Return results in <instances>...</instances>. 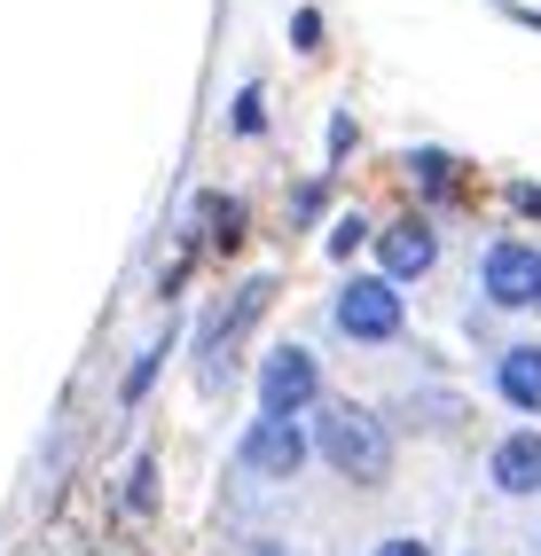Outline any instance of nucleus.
Segmentation results:
<instances>
[{"label":"nucleus","instance_id":"f257e3e1","mask_svg":"<svg viewBox=\"0 0 541 556\" xmlns=\"http://www.w3.org/2000/svg\"><path fill=\"white\" fill-rule=\"evenodd\" d=\"M322 463L338 478H361V486H377L392 470V431L369 416V407H330L322 416Z\"/></svg>","mask_w":541,"mask_h":556},{"label":"nucleus","instance_id":"f03ea898","mask_svg":"<svg viewBox=\"0 0 541 556\" xmlns=\"http://www.w3.org/2000/svg\"><path fill=\"white\" fill-rule=\"evenodd\" d=\"M338 329L361 345H385V338H401V290H392L385 275H361L338 290Z\"/></svg>","mask_w":541,"mask_h":556},{"label":"nucleus","instance_id":"7ed1b4c3","mask_svg":"<svg viewBox=\"0 0 541 556\" xmlns=\"http://www.w3.org/2000/svg\"><path fill=\"white\" fill-rule=\"evenodd\" d=\"M314 392H322V368H314V353H306V345L267 353V368H260V416H299Z\"/></svg>","mask_w":541,"mask_h":556},{"label":"nucleus","instance_id":"20e7f679","mask_svg":"<svg viewBox=\"0 0 541 556\" xmlns=\"http://www.w3.org/2000/svg\"><path fill=\"white\" fill-rule=\"evenodd\" d=\"M306 463V431L299 416H260L243 431V470H260V478H299Z\"/></svg>","mask_w":541,"mask_h":556},{"label":"nucleus","instance_id":"39448f33","mask_svg":"<svg viewBox=\"0 0 541 556\" xmlns=\"http://www.w3.org/2000/svg\"><path fill=\"white\" fill-rule=\"evenodd\" d=\"M479 282H487L494 306H541V251L533 243H494Z\"/></svg>","mask_w":541,"mask_h":556},{"label":"nucleus","instance_id":"423d86ee","mask_svg":"<svg viewBox=\"0 0 541 556\" xmlns=\"http://www.w3.org/2000/svg\"><path fill=\"white\" fill-rule=\"evenodd\" d=\"M385 282L392 290H401L408 275H431V258H440V243H431V228H424V219H401V228H385Z\"/></svg>","mask_w":541,"mask_h":556},{"label":"nucleus","instance_id":"0eeeda50","mask_svg":"<svg viewBox=\"0 0 541 556\" xmlns=\"http://www.w3.org/2000/svg\"><path fill=\"white\" fill-rule=\"evenodd\" d=\"M487 470H494L502 494H541V431H511Z\"/></svg>","mask_w":541,"mask_h":556},{"label":"nucleus","instance_id":"6e6552de","mask_svg":"<svg viewBox=\"0 0 541 556\" xmlns=\"http://www.w3.org/2000/svg\"><path fill=\"white\" fill-rule=\"evenodd\" d=\"M494 384H502V400H511V407L541 416V345H511V353H502V368H494Z\"/></svg>","mask_w":541,"mask_h":556},{"label":"nucleus","instance_id":"1a4fd4ad","mask_svg":"<svg viewBox=\"0 0 541 556\" xmlns=\"http://www.w3.org/2000/svg\"><path fill=\"white\" fill-rule=\"evenodd\" d=\"M204 212H212V236H221V243L243 236V212H236V204H204Z\"/></svg>","mask_w":541,"mask_h":556},{"label":"nucleus","instance_id":"9d476101","mask_svg":"<svg viewBox=\"0 0 541 556\" xmlns=\"http://www.w3.org/2000/svg\"><path fill=\"white\" fill-rule=\"evenodd\" d=\"M158 353H165V345H150V353L134 361V377H126V400H141V392H150V377H158Z\"/></svg>","mask_w":541,"mask_h":556},{"label":"nucleus","instance_id":"9b49d317","mask_svg":"<svg viewBox=\"0 0 541 556\" xmlns=\"http://www.w3.org/2000/svg\"><path fill=\"white\" fill-rule=\"evenodd\" d=\"M408 165H416V180H424V189H440V180H448V157H440V150H416Z\"/></svg>","mask_w":541,"mask_h":556},{"label":"nucleus","instance_id":"f8f14e48","mask_svg":"<svg viewBox=\"0 0 541 556\" xmlns=\"http://www.w3.org/2000/svg\"><path fill=\"white\" fill-rule=\"evenodd\" d=\"M361 236H369V219H338V236H330V251H338V258H353V243H361Z\"/></svg>","mask_w":541,"mask_h":556},{"label":"nucleus","instance_id":"ddd939ff","mask_svg":"<svg viewBox=\"0 0 541 556\" xmlns=\"http://www.w3.org/2000/svg\"><path fill=\"white\" fill-rule=\"evenodd\" d=\"M291 40H299V48H322V16H314V9L291 16Z\"/></svg>","mask_w":541,"mask_h":556},{"label":"nucleus","instance_id":"4468645a","mask_svg":"<svg viewBox=\"0 0 541 556\" xmlns=\"http://www.w3.org/2000/svg\"><path fill=\"white\" fill-rule=\"evenodd\" d=\"M377 556H431V541H416V533H392V541H377Z\"/></svg>","mask_w":541,"mask_h":556},{"label":"nucleus","instance_id":"2eb2a0df","mask_svg":"<svg viewBox=\"0 0 541 556\" xmlns=\"http://www.w3.org/2000/svg\"><path fill=\"white\" fill-rule=\"evenodd\" d=\"M260 556H275V548H260Z\"/></svg>","mask_w":541,"mask_h":556}]
</instances>
